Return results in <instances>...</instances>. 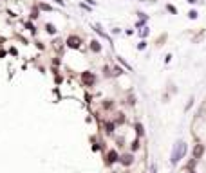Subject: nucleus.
<instances>
[{"mask_svg": "<svg viewBox=\"0 0 206 173\" xmlns=\"http://www.w3.org/2000/svg\"><path fill=\"white\" fill-rule=\"evenodd\" d=\"M184 155H186V144H184V143H179V144H176V146H173V151H172L170 162H172L173 166H176V164H177V162H179Z\"/></svg>", "mask_w": 206, "mask_h": 173, "instance_id": "f257e3e1", "label": "nucleus"}, {"mask_svg": "<svg viewBox=\"0 0 206 173\" xmlns=\"http://www.w3.org/2000/svg\"><path fill=\"white\" fill-rule=\"evenodd\" d=\"M96 74L94 72H91V70H83L81 72V83L85 85V86H94V83H96Z\"/></svg>", "mask_w": 206, "mask_h": 173, "instance_id": "f03ea898", "label": "nucleus"}, {"mask_svg": "<svg viewBox=\"0 0 206 173\" xmlns=\"http://www.w3.org/2000/svg\"><path fill=\"white\" fill-rule=\"evenodd\" d=\"M65 43H67V47H71V49H80L81 47V38L76 36V34H71L67 40H65Z\"/></svg>", "mask_w": 206, "mask_h": 173, "instance_id": "7ed1b4c3", "label": "nucleus"}, {"mask_svg": "<svg viewBox=\"0 0 206 173\" xmlns=\"http://www.w3.org/2000/svg\"><path fill=\"white\" fill-rule=\"evenodd\" d=\"M119 160V155H118V151L116 150H110L107 153V164H114V162Z\"/></svg>", "mask_w": 206, "mask_h": 173, "instance_id": "20e7f679", "label": "nucleus"}, {"mask_svg": "<svg viewBox=\"0 0 206 173\" xmlns=\"http://www.w3.org/2000/svg\"><path fill=\"white\" fill-rule=\"evenodd\" d=\"M119 162H121L123 166H130V164H132V162H134V155H132V153L121 155V157H119Z\"/></svg>", "mask_w": 206, "mask_h": 173, "instance_id": "39448f33", "label": "nucleus"}, {"mask_svg": "<svg viewBox=\"0 0 206 173\" xmlns=\"http://www.w3.org/2000/svg\"><path fill=\"white\" fill-rule=\"evenodd\" d=\"M202 153H204V146H202V144H195V148H193V159H195V160L201 159Z\"/></svg>", "mask_w": 206, "mask_h": 173, "instance_id": "423d86ee", "label": "nucleus"}, {"mask_svg": "<svg viewBox=\"0 0 206 173\" xmlns=\"http://www.w3.org/2000/svg\"><path fill=\"white\" fill-rule=\"evenodd\" d=\"M89 49L92 51V52H101V45H100V41L98 40H91V43H89Z\"/></svg>", "mask_w": 206, "mask_h": 173, "instance_id": "0eeeda50", "label": "nucleus"}, {"mask_svg": "<svg viewBox=\"0 0 206 173\" xmlns=\"http://www.w3.org/2000/svg\"><path fill=\"white\" fill-rule=\"evenodd\" d=\"M38 13H40V9H38V6H35V7L31 9V15H29V16H31V20H36V18L40 16Z\"/></svg>", "mask_w": 206, "mask_h": 173, "instance_id": "6e6552de", "label": "nucleus"}, {"mask_svg": "<svg viewBox=\"0 0 206 173\" xmlns=\"http://www.w3.org/2000/svg\"><path fill=\"white\" fill-rule=\"evenodd\" d=\"M134 126H136V134H137L139 137H141V135L145 134V128H143V124H141V123H136Z\"/></svg>", "mask_w": 206, "mask_h": 173, "instance_id": "1a4fd4ad", "label": "nucleus"}, {"mask_svg": "<svg viewBox=\"0 0 206 173\" xmlns=\"http://www.w3.org/2000/svg\"><path fill=\"white\" fill-rule=\"evenodd\" d=\"M45 31L49 32V34H56V27H54L52 24H45Z\"/></svg>", "mask_w": 206, "mask_h": 173, "instance_id": "9d476101", "label": "nucleus"}, {"mask_svg": "<svg viewBox=\"0 0 206 173\" xmlns=\"http://www.w3.org/2000/svg\"><path fill=\"white\" fill-rule=\"evenodd\" d=\"M105 128H107V134H112V132H114V123L107 121V123H105Z\"/></svg>", "mask_w": 206, "mask_h": 173, "instance_id": "9b49d317", "label": "nucleus"}, {"mask_svg": "<svg viewBox=\"0 0 206 173\" xmlns=\"http://www.w3.org/2000/svg\"><path fill=\"white\" fill-rule=\"evenodd\" d=\"M25 27L29 29V32H33V34H36V27H35V24H31V22H27V24H25Z\"/></svg>", "mask_w": 206, "mask_h": 173, "instance_id": "f8f14e48", "label": "nucleus"}, {"mask_svg": "<svg viewBox=\"0 0 206 173\" xmlns=\"http://www.w3.org/2000/svg\"><path fill=\"white\" fill-rule=\"evenodd\" d=\"M38 9H42V11H52V7L49 4H38Z\"/></svg>", "mask_w": 206, "mask_h": 173, "instance_id": "ddd939ff", "label": "nucleus"}, {"mask_svg": "<svg viewBox=\"0 0 206 173\" xmlns=\"http://www.w3.org/2000/svg\"><path fill=\"white\" fill-rule=\"evenodd\" d=\"M116 123H125V114H118V117H116Z\"/></svg>", "mask_w": 206, "mask_h": 173, "instance_id": "4468645a", "label": "nucleus"}, {"mask_svg": "<svg viewBox=\"0 0 206 173\" xmlns=\"http://www.w3.org/2000/svg\"><path fill=\"white\" fill-rule=\"evenodd\" d=\"M130 148H132V151H136V150H139V141L136 139V141H134V143H132V144H130Z\"/></svg>", "mask_w": 206, "mask_h": 173, "instance_id": "2eb2a0df", "label": "nucleus"}, {"mask_svg": "<svg viewBox=\"0 0 206 173\" xmlns=\"http://www.w3.org/2000/svg\"><path fill=\"white\" fill-rule=\"evenodd\" d=\"M145 47H147V41H145V40H141V41L137 43V49H139V51H143Z\"/></svg>", "mask_w": 206, "mask_h": 173, "instance_id": "dca6fc26", "label": "nucleus"}, {"mask_svg": "<svg viewBox=\"0 0 206 173\" xmlns=\"http://www.w3.org/2000/svg\"><path fill=\"white\" fill-rule=\"evenodd\" d=\"M188 18L195 20V18H197V11H190V13H188Z\"/></svg>", "mask_w": 206, "mask_h": 173, "instance_id": "f3484780", "label": "nucleus"}, {"mask_svg": "<svg viewBox=\"0 0 206 173\" xmlns=\"http://www.w3.org/2000/svg\"><path fill=\"white\" fill-rule=\"evenodd\" d=\"M166 9L170 11V13H173V15H176V13H177V9H176V7H173V6H170V4L166 6Z\"/></svg>", "mask_w": 206, "mask_h": 173, "instance_id": "a211bd4d", "label": "nucleus"}, {"mask_svg": "<svg viewBox=\"0 0 206 173\" xmlns=\"http://www.w3.org/2000/svg\"><path fill=\"white\" fill-rule=\"evenodd\" d=\"M103 108H112V101H103Z\"/></svg>", "mask_w": 206, "mask_h": 173, "instance_id": "6ab92c4d", "label": "nucleus"}, {"mask_svg": "<svg viewBox=\"0 0 206 173\" xmlns=\"http://www.w3.org/2000/svg\"><path fill=\"white\" fill-rule=\"evenodd\" d=\"M52 2H54V4H58V6H62V7L65 6V2H63V0H52Z\"/></svg>", "mask_w": 206, "mask_h": 173, "instance_id": "aec40b11", "label": "nucleus"}, {"mask_svg": "<svg viewBox=\"0 0 206 173\" xmlns=\"http://www.w3.org/2000/svg\"><path fill=\"white\" fill-rule=\"evenodd\" d=\"M36 47H38V49L42 51V49H43V43H42V41H36Z\"/></svg>", "mask_w": 206, "mask_h": 173, "instance_id": "412c9836", "label": "nucleus"}, {"mask_svg": "<svg viewBox=\"0 0 206 173\" xmlns=\"http://www.w3.org/2000/svg\"><path fill=\"white\" fill-rule=\"evenodd\" d=\"M186 2H188V4H195V2H197V0H186Z\"/></svg>", "mask_w": 206, "mask_h": 173, "instance_id": "4be33fe9", "label": "nucleus"}, {"mask_svg": "<svg viewBox=\"0 0 206 173\" xmlns=\"http://www.w3.org/2000/svg\"><path fill=\"white\" fill-rule=\"evenodd\" d=\"M152 173H156V168H152Z\"/></svg>", "mask_w": 206, "mask_h": 173, "instance_id": "5701e85b", "label": "nucleus"}, {"mask_svg": "<svg viewBox=\"0 0 206 173\" xmlns=\"http://www.w3.org/2000/svg\"><path fill=\"white\" fill-rule=\"evenodd\" d=\"M190 173H195V171H190Z\"/></svg>", "mask_w": 206, "mask_h": 173, "instance_id": "b1692460", "label": "nucleus"}]
</instances>
